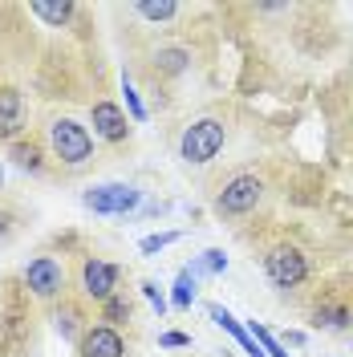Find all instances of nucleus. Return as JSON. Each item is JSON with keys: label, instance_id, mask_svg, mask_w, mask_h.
Here are the masks:
<instances>
[{"label": "nucleus", "instance_id": "1", "mask_svg": "<svg viewBox=\"0 0 353 357\" xmlns=\"http://www.w3.org/2000/svg\"><path fill=\"white\" fill-rule=\"evenodd\" d=\"M220 151H223V122H216V118L191 122V126L183 130V138H179V155L187 158V162H195V167L211 162Z\"/></svg>", "mask_w": 353, "mask_h": 357}, {"label": "nucleus", "instance_id": "2", "mask_svg": "<svg viewBox=\"0 0 353 357\" xmlns=\"http://www.w3.org/2000/svg\"><path fill=\"white\" fill-rule=\"evenodd\" d=\"M49 142H53V155L61 158L66 167H82L89 155H93V138L82 122H73V118H57L53 126H49Z\"/></svg>", "mask_w": 353, "mask_h": 357}, {"label": "nucleus", "instance_id": "3", "mask_svg": "<svg viewBox=\"0 0 353 357\" xmlns=\"http://www.w3.org/2000/svg\"><path fill=\"white\" fill-rule=\"evenodd\" d=\"M264 272L276 289H296V284H305V276H309V260L301 256V248L276 244L264 256Z\"/></svg>", "mask_w": 353, "mask_h": 357}, {"label": "nucleus", "instance_id": "4", "mask_svg": "<svg viewBox=\"0 0 353 357\" xmlns=\"http://www.w3.org/2000/svg\"><path fill=\"white\" fill-rule=\"evenodd\" d=\"M82 203L89 211H98V215H126V211H134L142 203V191L126 187V183H98V187H89L82 195Z\"/></svg>", "mask_w": 353, "mask_h": 357}, {"label": "nucleus", "instance_id": "5", "mask_svg": "<svg viewBox=\"0 0 353 357\" xmlns=\"http://www.w3.org/2000/svg\"><path fill=\"white\" fill-rule=\"evenodd\" d=\"M24 284L33 289V296L53 301V296H61V289H66V268H61V260H53V256H37V260L24 264Z\"/></svg>", "mask_w": 353, "mask_h": 357}, {"label": "nucleus", "instance_id": "6", "mask_svg": "<svg viewBox=\"0 0 353 357\" xmlns=\"http://www.w3.org/2000/svg\"><path fill=\"white\" fill-rule=\"evenodd\" d=\"M260 195H264V183H260L256 175H236L220 191L216 207H220L223 215H243V211H252V207L260 203Z\"/></svg>", "mask_w": 353, "mask_h": 357}, {"label": "nucleus", "instance_id": "7", "mask_svg": "<svg viewBox=\"0 0 353 357\" xmlns=\"http://www.w3.org/2000/svg\"><path fill=\"white\" fill-rule=\"evenodd\" d=\"M118 276H122V268L118 264H106V260H86L82 264V289H86V296H93V301H110L114 289H118Z\"/></svg>", "mask_w": 353, "mask_h": 357}, {"label": "nucleus", "instance_id": "8", "mask_svg": "<svg viewBox=\"0 0 353 357\" xmlns=\"http://www.w3.org/2000/svg\"><path fill=\"white\" fill-rule=\"evenodd\" d=\"M77 354L82 357H122L126 354V341H122V333H118L114 325H93V329L82 333Z\"/></svg>", "mask_w": 353, "mask_h": 357}, {"label": "nucleus", "instance_id": "9", "mask_svg": "<svg viewBox=\"0 0 353 357\" xmlns=\"http://www.w3.org/2000/svg\"><path fill=\"white\" fill-rule=\"evenodd\" d=\"M89 122H93V134L106 138V142H122V138L130 134L126 114L118 110L114 102H93V106H89Z\"/></svg>", "mask_w": 353, "mask_h": 357}, {"label": "nucleus", "instance_id": "10", "mask_svg": "<svg viewBox=\"0 0 353 357\" xmlns=\"http://www.w3.org/2000/svg\"><path fill=\"white\" fill-rule=\"evenodd\" d=\"M24 126V98L21 89L4 86L0 89V138H17Z\"/></svg>", "mask_w": 353, "mask_h": 357}, {"label": "nucleus", "instance_id": "11", "mask_svg": "<svg viewBox=\"0 0 353 357\" xmlns=\"http://www.w3.org/2000/svg\"><path fill=\"white\" fill-rule=\"evenodd\" d=\"M207 312H211V321H216L220 329H227V333H232V337H236V341H240V345H243V354H252V357H268L264 349L256 345V337L248 333V329H243V325H240V321H236V317H232V312H227V309H220V305H211V309H207Z\"/></svg>", "mask_w": 353, "mask_h": 357}, {"label": "nucleus", "instance_id": "12", "mask_svg": "<svg viewBox=\"0 0 353 357\" xmlns=\"http://www.w3.org/2000/svg\"><path fill=\"white\" fill-rule=\"evenodd\" d=\"M33 17H41L45 24H66L69 17H73V4H69V0H53V4H49V0H37V4H33Z\"/></svg>", "mask_w": 353, "mask_h": 357}, {"label": "nucleus", "instance_id": "13", "mask_svg": "<svg viewBox=\"0 0 353 357\" xmlns=\"http://www.w3.org/2000/svg\"><path fill=\"white\" fill-rule=\"evenodd\" d=\"M191 301H195V276H191V268H183V272L175 276L171 305H175V309H191Z\"/></svg>", "mask_w": 353, "mask_h": 357}, {"label": "nucleus", "instance_id": "14", "mask_svg": "<svg viewBox=\"0 0 353 357\" xmlns=\"http://www.w3.org/2000/svg\"><path fill=\"white\" fill-rule=\"evenodd\" d=\"M223 268H227V256H223L220 248H211V252H203L195 264H191V276H195V272H211V276H216V272H223Z\"/></svg>", "mask_w": 353, "mask_h": 357}, {"label": "nucleus", "instance_id": "15", "mask_svg": "<svg viewBox=\"0 0 353 357\" xmlns=\"http://www.w3.org/2000/svg\"><path fill=\"white\" fill-rule=\"evenodd\" d=\"M248 333L256 337V345H260V349H264L268 357H288V354H285V345H280V341H276V337L268 333L264 325H256V321H252V329H248Z\"/></svg>", "mask_w": 353, "mask_h": 357}, {"label": "nucleus", "instance_id": "16", "mask_svg": "<svg viewBox=\"0 0 353 357\" xmlns=\"http://www.w3.org/2000/svg\"><path fill=\"white\" fill-rule=\"evenodd\" d=\"M138 8V17H147V21H171L179 13V4H171V0H158V4H134Z\"/></svg>", "mask_w": 353, "mask_h": 357}, {"label": "nucleus", "instance_id": "17", "mask_svg": "<svg viewBox=\"0 0 353 357\" xmlns=\"http://www.w3.org/2000/svg\"><path fill=\"white\" fill-rule=\"evenodd\" d=\"M317 325H321V329H345V325H350V312L333 309V305H321V309H317Z\"/></svg>", "mask_w": 353, "mask_h": 357}, {"label": "nucleus", "instance_id": "18", "mask_svg": "<svg viewBox=\"0 0 353 357\" xmlns=\"http://www.w3.org/2000/svg\"><path fill=\"white\" fill-rule=\"evenodd\" d=\"M13 158H17V167H24V171H41V151H37L33 142H29V146L17 142V146H13Z\"/></svg>", "mask_w": 353, "mask_h": 357}, {"label": "nucleus", "instance_id": "19", "mask_svg": "<svg viewBox=\"0 0 353 357\" xmlns=\"http://www.w3.org/2000/svg\"><path fill=\"white\" fill-rule=\"evenodd\" d=\"M155 61H158V69H167V73H179V69H187V61H191V57H187L183 49H163Z\"/></svg>", "mask_w": 353, "mask_h": 357}, {"label": "nucleus", "instance_id": "20", "mask_svg": "<svg viewBox=\"0 0 353 357\" xmlns=\"http://www.w3.org/2000/svg\"><path fill=\"white\" fill-rule=\"evenodd\" d=\"M102 317H106V321H130V301H122V296H110V301L102 305Z\"/></svg>", "mask_w": 353, "mask_h": 357}, {"label": "nucleus", "instance_id": "21", "mask_svg": "<svg viewBox=\"0 0 353 357\" xmlns=\"http://www.w3.org/2000/svg\"><path fill=\"white\" fill-rule=\"evenodd\" d=\"M179 240V231H158V236H147V240H142V252H147V256H155V252H163V248H171Z\"/></svg>", "mask_w": 353, "mask_h": 357}, {"label": "nucleus", "instance_id": "22", "mask_svg": "<svg viewBox=\"0 0 353 357\" xmlns=\"http://www.w3.org/2000/svg\"><path fill=\"white\" fill-rule=\"evenodd\" d=\"M122 93H126V110H130V118H134V122H147V110H142V102H138V93H134L130 77L122 82Z\"/></svg>", "mask_w": 353, "mask_h": 357}, {"label": "nucleus", "instance_id": "23", "mask_svg": "<svg viewBox=\"0 0 353 357\" xmlns=\"http://www.w3.org/2000/svg\"><path fill=\"white\" fill-rule=\"evenodd\" d=\"M77 321H82L77 309H61L57 312V333L61 337H77Z\"/></svg>", "mask_w": 353, "mask_h": 357}, {"label": "nucleus", "instance_id": "24", "mask_svg": "<svg viewBox=\"0 0 353 357\" xmlns=\"http://www.w3.org/2000/svg\"><path fill=\"white\" fill-rule=\"evenodd\" d=\"M142 296L155 305L158 312H167V301H163V292H158V284H151V280H142Z\"/></svg>", "mask_w": 353, "mask_h": 357}, {"label": "nucleus", "instance_id": "25", "mask_svg": "<svg viewBox=\"0 0 353 357\" xmlns=\"http://www.w3.org/2000/svg\"><path fill=\"white\" fill-rule=\"evenodd\" d=\"M163 345H167V349H179V345H191V337L187 333H163Z\"/></svg>", "mask_w": 353, "mask_h": 357}, {"label": "nucleus", "instance_id": "26", "mask_svg": "<svg viewBox=\"0 0 353 357\" xmlns=\"http://www.w3.org/2000/svg\"><path fill=\"white\" fill-rule=\"evenodd\" d=\"M8 231H13V215H8V211H0V244L8 240Z\"/></svg>", "mask_w": 353, "mask_h": 357}, {"label": "nucleus", "instance_id": "27", "mask_svg": "<svg viewBox=\"0 0 353 357\" xmlns=\"http://www.w3.org/2000/svg\"><path fill=\"white\" fill-rule=\"evenodd\" d=\"M0 178H4V175H0Z\"/></svg>", "mask_w": 353, "mask_h": 357}]
</instances>
